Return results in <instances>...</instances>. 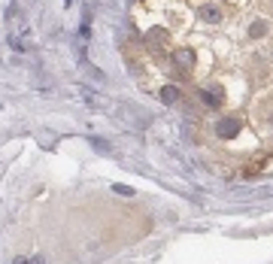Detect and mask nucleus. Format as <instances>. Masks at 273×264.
Wrapping results in <instances>:
<instances>
[{
  "instance_id": "nucleus-3",
  "label": "nucleus",
  "mask_w": 273,
  "mask_h": 264,
  "mask_svg": "<svg viewBox=\"0 0 273 264\" xmlns=\"http://www.w3.org/2000/svg\"><path fill=\"white\" fill-rule=\"evenodd\" d=\"M267 30H270V24L264 18H255L252 27H249V36H252V40H261V36H267Z\"/></svg>"
},
{
  "instance_id": "nucleus-1",
  "label": "nucleus",
  "mask_w": 273,
  "mask_h": 264,
  "mask_svg": "<svg viewBox=\"0 0 273 264\" xmlns=\"http://www.w3.org/2000/svg\"><path fill=\"white\" fill-rule=\"evenodd\" d=\"M240 131H243V122H240V119H219V122H216L219 140H234Z\"/></svg>"
},
{
  "instance_id": "nucleus-4",
  "label": "nucleus",
  "mask_w": 273,
  "mask_h": 264,
  "mask_svg": "<svg viewBox=\"0 0 273 264\" xmlns=\"http://www.w3.org/2000/svg\"><path fill=\"white\" fill-rule=\"evenodd\" d=\"M161 100H164V103H176V100H179V88H176V85H164V88H161Z\"/></svg>"
},
{
  "instance_id": "nucleus-5",
  "label": "nucleus",
  "mask_w": 273,
  "mask_h": 264,
  "mask_svg": "<svg viewBox=\"0 0 273 264\" xmlns=\"http://www.w3.org/2000/svg\"><path fill=\"white\" fill-rule=\"evenodd\" d=\"M115 192H119V195H125V198H131V195H134L128 185H115Z\"/></svg>"
},
{
  "instance_id": "nucleus-2",
  "label": "nucleus",
  "mask_w": 273,
  "mask_h": 264,
  "mask_svg": "<svg viewBox=\"0 0 273 264\" xmlns=\"http://www.w3.org/2000/svg\"><path fill=\"white\" fill-rule=\"evenodd\" d=\"M222 6H219V0H207V3L201 6V18L207 21V24H219L222 21Z\"/></svg>"
}]
</instances>
